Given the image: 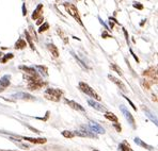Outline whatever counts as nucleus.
I'll return each instance as SVG.
<instances>
[{
    "mask_svg": "<svg viewBox=\"0 0 158 151\" xmlns=\"http://www.w3.org/2000/svg\"><path fill=\"white\" fill-rule=\"evenodd\" d=\"M78 87H79V89H80L82 93L87 94V95H89L90 97L94 98L95 100L97 101H100L102 100V98H100V96L98 95V94L94 90V89L91 87L90 85H88L87 83H85V82H79V84H78Z\"/></svg>",
    "mask_w": 158,
    "mask_h": 151,
    "instance_id": "f257e3e1",
    "label": "nucleus"
},
{
    "mask_svg": "<svg viewBox=\"0 0 158 151\" xmlns=\"http://www.w3.org/2000/svg\"><path fill=\"white\" fill-rule=\"evenodd\" d=\"M45 97L48 99V100H51V101H59L61 99L62 97V92L60 89H57V88H48L45 90Z\"/></svg>",
    "mask_w": 158,
    "mask_h": 151,
    "instance_id": "f03ea898",
    "label": "nucleus"
},
{
    "mask_svg": "<svg viewBox=\"0 0 158 151\" xmlns=\"http://www.w3.org/2000/svg\"><path fill=\"white\" fill-rule=\"evenodd\" d=\"M64 7H65L66 11L69 12V15L73 16L74 18H75V20H77V23H79L80 26H82V27H83V23H82L80 16H79V14H78L77 8H76V7H75L74 4H72V3H64Z\"/></svg>",
    "mask_w": 158,
    "mask_h": 151,
    "instance_id": "7ed1b4c3",
    "label": "nucleus"
},
{
    "mask_svg": "<svg viewBox=\"0 0 158 151\" xmlns=\"http://www.w3.org/2000/svg\"><path fill=\"white\" fill-rule=\"evenodd\" d=\"M120 110H121V112L123 113L124 117L126 118V120L128 121V124H130V127L132 129H136V122H135V118H134V116L131 115V113L128 111L127 108H125V105L121 104L120 105Z\"/></svg>",
    "mask_w": 158,
    "mask_h": 151,
    "instance_id": "20e7f679",
    "label": "nucleus"
},
{
    "mask_svg": "<svg viewBox=\"0 0 158 151\" xmlns=\"http://www.w3.org/2000/svg\"><path fill=\"white\" fill-rule=\"evenodd\" d=\"M88 128L90 129V131H92L93 133H100V134H104L105 133V129L100 126V124L95 122V121H90L89 126H88Z\"/></svg>",
    "mask_w": 158,
    "mask_h": 151,
    "instance_id": "39448f33",
    "label": "nucleus"
},
{
    "mask_svg": "<svg viewBox=\"0 0 158 151\" xmlns=\"http://www.w3.org/2000/svg\"><path fill=\"white\" fill-rule=\"evenodd\" d=\"M108 79L110 80V81H112L114 84H116L118 87H119L122 92H126L127 89H126V86L124 85V83L120 79H118V78H116V77H113V76H111V75H108Z\"/></svg>",
    "mask_w": 158,
    "mask_h": 151,
    "instance_id": "423d86ee",
    "label": "nucleus"
},
{
    "mask_svg": "<svg viewBox=\"0 0 158 151\" xmlns=\"http://www.w3.org/2000/svg\"><path fill=\"white\" fill-rule=\"evenodd\" d=\"M10 80H11V77L8 76V75H5V76H3V77L0 79V93L3 92L4 89L10 85V83H11Z\"/></svg>",
    "mask_w": 158,
    "mask_h": 151,
    "instance_id": "0eeeda50",
    "label": "nucleus"
},
{
    "mask_svg": "<svg viewBox=\"0 0 158 151\" xmlns=\"http://www.w3.org/2000/svg\"><path fill=\"white\" fill-rule=\"evenodd\" d=\"M65 103H67V104H69V106H71V108H74V110H77V111H79V112H83V113L85 112V108H83L82 105L79 104V103H77V102H75V101L67 100V99H66Z\"/></svg>",
    "mask_w": 158,
    "mask_h": 151,
    "instance_id": "6e6552de",
    "label": "nucleus"
},
{
    "mask_svg": "<svg viewBox=\"0 0 158 151\" xmlns=\"http://www.w3.org/2000/svg\"><path fill=\"white\" fill-rule=\"evenodd\" d=\"M12 98H15V99H24V100H33L34 97L31 96L30 94L27 93H17V94H13Z\"/></svg>",
    "mask_w": 158,
    "mask_h": 151,
    "instance_id": "1a4fd4ad",
    "label": "nucleus"
},
{
    "mask_svg": "<svg viewBox=\"0 0 158 151\" xmlns=\"http://www.w3.org/2000/svg\"><path fill=\"white\" fill-rule=\"evenodd\" d=\"M88 103H89L92 108H94L95 110H97V111H100V112H104L106 113L107 112V108H105L103 104H100V103H98V102H96V101H94V100H88Z\"/></svg>",
    "mask_w": 158,
    "mask_h": 151,
    "instance_id": "9d476101",
    "label": "nucleus"
},
{
    "mask_svg": "<svg viewBox=\"0 0 158 151\" xmlns=\"http://www.w3.org/2000/svg\"><path fill=\"white\" fill-rule=\"evenodd\" d=\"M19 69L24 70L25 73H27L29 76H39L38 71L33 67H27V66H19Z\"/></svg>",
    "mask_w": 158,
    "mask_h": 151,
    "instance_id": "9b49d317",
    "label": "nucleus"
},
{
    "mask_svg": "<svg viewBox=\"0 0 158 151\" xmlns=\"http://www.w3.org/2000/svg\"><path fill=\"white\" fill-rule=\"evenodd\" d=\"M24 140H28V142H30V143H34V144H45L47 142L46 138H33V137H26V136H24L22 137Z\"/></svg>",
    "mask_w": 158,
    "mask_h": 151,
    "instance_id": "f8f14e48",
    "label": "nucleus"
},
{
    "mask_svg": "<svg viewBox=\"0 0 158 151\" xmlns=\"http://www.w3.org/2000/svg\"><path fill=\"white\" fill-rule=\"evenodd\" d=\"M135 143L137 144V145H139V146H141V147L147 148V150H153V149H154V148L152 147V146H150V145H147V144H145L144 142H142V140H140L139 137H136V138H135Z\"/></svg>",
    "mask_w": 158,
    "mask_h": 151,
    "instance_id": "ddd939ff",
    "label": "nucleus"
},
{
    "mask_svg": "<svg viewBox=\"0 0 158 151\" xmlns=\"http://www.w3.org/2000/svg\"><path fill=\"white\" fill-rule=\"evenodd\" d=\"M47 47H48V49L50 50V52L52 53V55H54V58H58V57H59L58 48L54 46V44H48V45H47Z\"/></svg>",
    "mask_w": 158,
    "mask_h": 151,
    "instance_id": "4468645a",
    "label": "nucleus"
},
{
    "mask_svg": "<svg viewBox=\"0 0 158 151\" xmlns=\"http://www.w3.org/2000/svg\"><path fill=\"white\" fill-rule=\"evenodd\" d=\"M105 118L106 119H108V120H110V121H113V122H118V117L113 114V113H111V112H106L105 113Z\"/></svg>",
    "mask_w": 158,
    "mask_h": 151,
    "instance_id": "2eb2a0df",
    "label": "nucleus"
},
{
    "mask_svg": "<svg viewBox=\"0 0 158 151\" xmlns=\"http://www.w3.org/2000/svg\"><path fill=\"white\" fill-rule=\"evenodd\" d=\"M43 9V4H39L36 9H35V11L33 12V14H32V19H38V17L41 15V11H42Z\"/></svg>",
    "mask_w": 158,
    "mask_h": 151,
    "instance_id": "dca6fc26",
    "label": "nucleus"
},
{
    "mask_svg": "<svg viewBox=\"0 0 158 151\" xmlns=\"http://www.w3.org/2000/svg\"><path fill=\"white\" fill-rule=\"evenodd\" d=\"M143 111L145 112V115H147V116L149 117V118H150V119L152 120L155 124H157V119H156V117L153 116V114H152V113H151L147 108H143Z\"/></svg>",
    "mask_w": 158,
    "mask_h": 151,
    "instance_id": "f3484780",
    "label": "nucleus"
},
{
    "mask_svg": "<svg viewBox=\"0 0 158 151\" xmlns=\"http://www.w3.org/2000/svg\"><path fill=\"white\" fill-rule=\"evenodd\" d=\"M26 46H27V44H26V42H25L23 39H19L15 44L16 49H23V48H25Z\"/></svg>",
    "mask_w": 158,
    "mask_h": 151,
    "instance_id": "a211bd4d",
    "label": "nucleus"
},
{
    "mask_svg": "<svg viewBox=\"0 0 158 151\" xmlns=\"http://www.w3.org/2000/svg\"><path fill=\"white\" fill-rule=\"evenodd\" d=\"M119 149L120 151H132L131 150V148L129 147V145L128 144H126L125 142L124 143H121L119 145Z\"/></svg>",
    "mask_w": 158,
    "mask_h": 151,
    "instance_id": "6ab92c4d",
    "label": "nucleus"
},
{
    "mask_svg": "<svg viewBox=\"0 0 158 151\" xmlns=\"http://www.w3.org/2000/svg\"><path fill=\"white\" fill-rule=\"evenodd\" d=\"M35 68H36V69H39L40 71L42 73V74H44V76H45V77H47V76H48V74H47V68L45 67V66L36 65V66H35Z\"/></svg>",
    "mask_w": 158,
    "mask_h": 151,
    "instance_id": "aec40b11",
    "label": "nucleus"
},
{
    "mask_svg": "<svg viewBox=\"0 0 158 151\" xmlns=\"http://www.w3.org/2000/svg\"><path fill=\"white\" fill-rule=\"evenodd\" d=\"M62 135L64 136V137H66V138H73L74 136V132L72 131H63L62 132Z\"/></svg>",
    "mask_w": 158,
    "mask_h": 151,
    "instance_id": "412c9836",
    "label": "nucleus"
},
{
    "mask_svg": "<svg viewBox=\"0 0 158 151\" xmlns=\"http://www.w3.org/2000/svg\"><path fill=\"white\" fill-rule=\"evenodd\" d=\"M110 66H111L113 69L116 70V71L120 75V76H122V75H123V71H122V69H121L120 67H118V66H116V64H113V63H111V65H110Z\"/></svg>",
    "mask_w": 158,
    "mask_h": 151,
    "instance_id": "4be33fe9",
    "label": "nucleus"
},
{
    "mask_svg": "<svg viewBox=\"0 0 158 151\" xmlns=\"http://www.w3.org/2000/svg\"><path fill=\"white\" fill-rule=\"evenodd\" d=\"M25 34H26V39H27L28 43H29V45H30V47L34 50V46H33V44H32V41H31V37L30 35H29V33H28L27 31H25Z\"/></svg>",
    "mask_w": 158,
    "mask_h": 151,
    "instance_id": "5701e85b",
    "label": "nucleus"
},
{
    "mask_svg": "<svg viewBox=\"0 0 158 151\" xmlns=\"http://www.w3.org/2000/svg\"><path fill=\"white\" fill-rule=\"evenodd\" d=\"M48 28H49V25H48L47 23H44V25L42 26V27H41V28L39 29V32H40V33H42V32L46 31Z\"/></svg>",
    "mask_w": 158,
    "mask_h": 151,
    "instance_id": "b1692460",
    "label": "nucleus"
},
{
    "mask_svg": "<svg viewBox=\"0 0 158 151\" xmlns=\"http://www.w3.org/2000/svg\"><path fill=\"white\" fill-rule=\"evenodd\" d=\"M134 8L139 9V10H142V9H143V5L140 3V2H135V3H134Z\"/></svg>",
    "mask_w": 158,
    "mask_h": 151,
    "instance_id": "393cba45",
    "label": "nucleus"
},
{
    "mask_svg": "<svg viewBox=\"0 0 158 151\" xmlns=\"http://www.w3.org/2000/svg\"><path fill=\"white\" fill-rule=\"evenodd\" d=\"M12 58H13V54H12V53L7 54V55H5V58H4L3 60L1 61V62H2V63H5V62H7V61L9 60V59H12Z\"/></svg>",
    "mask_w": 158,
    "mask_h": 151,
    "instance_id": "a878e982",
    "label": "nucleus"
},
{
    "mask_svg": "<svg viewBox=\"0 0 158 151\" xmlns=\"http://www.w3.org/2000/svg\"><path fill=\"white\" fill-rule=\"evenodd\" d=\"M123 98H125V99H126V100H127L128 102H129V104H130L131 106H132V108H134L135 111H137V108H136V106H135V104H134V103H132V102H131V101L129 100V99H128V98L126 97V96H124V95H123Z\"/></svg>",
    "mask_w": 158,
    "mask_h": 151,
    "instance_id": "bb28decb",
    "label": "nucleus"
},
{
    "mask_svg": "<svg viewBox=\"0 0 158 151\" xmlns=\"http://www.w3.org/2000/svg\"><path fill=\"white\" fill-rule=\"evenodd\" d=\"M113 127L116 129V131H118V132H121V130H122L121 126H120V124H113Z\"/></svg>",
    "mask_w": 158,
    "mask_h": 151,
    "instance_id": "cd10ccee",
    "label": "nucleus"
},
{
    "mask_svg": "<svg viewBox=\"0 0 158 151\" xmlns=\"http://www.w3.org/2000/svg\"><path fill=\"white\" fill-rule=\"evenodd\" d=\"M130 53L132 54V55H134V58H135V60H136V61H137V62H139V59L137 58V55H136V54L134 53V52H132V50H131V49H130Z\"/></svg>",
    "mask_w": 158,
    "mask_h": 151,
    "instance_id": "c85d7f7f",
    "label": "nucleus"
},
{
    "mask_svg": "<svg viewBox=\"0 0 158 151\" xmlns=\"http://www.w3.org/2000/svg\"><path fill=\"white\" fill-rule=\"evenodd\" d=\"M98 19H100V23H102V25H103V26H104L105 28H106V29H108V27H107V26H106V23H104V21H103V20L100 19V17H98Z\"/></svg>",
    "mask_w": 158,
    "mask_h": 151,
    "instance_id": "c756f323",
    "label": "nucleus"
},
{
    "mask_svg": "<svg viewBox=\"0 0 158 151\" xmlns=\"http://www.w3.org/2000/svg\"><path fill=\"white\" fill-rule=\"evenodd\" d=\"M42 23H43V16H41L39 18V21H36V23H38V25H41Z\"/></svg>",
    "mask_w": 158,
    "mask_h": 151,
    "instance_id": "7c9ffc66",
    "label": "nucleus"
},
{
    "mask_svg": "<svg viewBox=\"0 0 158 151\" xmlns=\"http://www.w3.org/2000/svg\"><path fill=\"white\" fill-rule=\"evenodd\" d=\"M23 12H24V13H23V15H24V16H26V14H27L26 12H27V11H26V9H25V4H24V5H23Z\"/></svg>",
    "mask_w": 158,
    "mask_h": 151,
    "instance_id": "2f4dec72",
    "label": "nucleus"
},
{
    "mask_svg": "<svg viewBox=\"0 0 158 151\" xmlns=\"http://www.w3.org/2000/svg\"><path fill=\"white\" fill-rule=\"evenodd\" d=\"M93 151H98V150H93Z\"/></svg>",
    "mask_w": 158,
    "mask_h": 151,
    "instance_id": "473e14b6",
    "label": "nucleus"
}]
</instances>
